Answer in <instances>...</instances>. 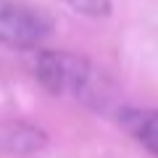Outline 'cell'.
I'll list each match as a JSON object with an SVG mask.
<instances>
[{
    "mask_svg": "<svg viewBox=\"0 0 158 158\" xmlns=\"http://www.w3.org/2000/svg\"><path fill=\"white\" fill-rule=\"evenodd\" d=\"M32 74L50 95L74 98L87 106H106L111 98L106 74L71 50H37Z\"/></svg>",
    "mask_w": 158,
    "mask_h": 158,
    "instance_id": "1",
    "label": "cell"
},
{
    "mask_svg": "<svg viewBox=\"0 0 158 158\" xmlns=\"http://www.w3.org/2000/svg\"><path fill=\"white\" fill-rule=\"evenodd\" d=\"M48 34H50V19L42 11L19 0H0V45L34 48Z\"/></svg>",
    "mask_w": 158,
    "mask_h": 158,
    "instance_id": "2",
    "label": "cell"
},
{
    "mask_svg": "<svg viewBox=\"0 0 158 158\" xmlns=\"http://www.w3.org/2000/svg\"><path fill=\"white\" fill-rule=\"evenodd\" d=\"M118 124L137 145L158 158V108H121Z\"/></svg>",
    "mask_w": 158,
    "mask_h": 158,
    "instance_id": "3",
    "label": "cell"
},
{
    "mask_svg": "<svg viewBox=\"0 0 158 158\" xmlns=\"http://www.w3.org/2000/svg\"><path fill=\"white\" fill-rule=\"evenodd\" d=\"M45 145V135L27 124H8L0 129V148L8 153H34Z\"/></svg>",
    "mask_w": 158,
    "mask_h": 158,
    "instance_id": "4",
    "label": "cell"
},
{
    "mask_svg": "<svg viewBox=\"0 0 158 158\" xmlns=\"http://www.w3.org/2000/svg\"><path fill=\"white\" fill-rule=\"evenodd\" d=\"M71 11L82 13V16H90V19H100L108 16L111 11V0H63Z\"/></svg>",
    "mask_w": 158,
    "mask_h": 158,
    "instance_id": "5",
    "label": "cell"
}]
</instances>
